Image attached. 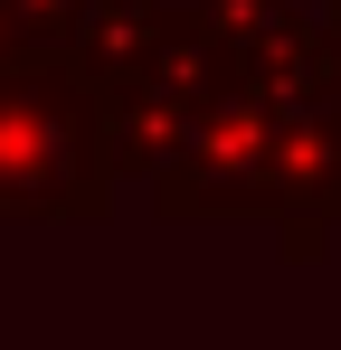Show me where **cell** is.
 I'll return each mask as SVG.
<instances>
[{"instance_id":"6da1fadb","label":"cell","mask_w":341,"mask_h":350,"mask_svg":"<svg viewBox=\"0 0 341 350\" xmlns=\"http://www.w3.org/2000/svg\"><path fill=\"white\" fill-rule=\"evenodd\" d=\"M95 142L105 123L86 105L76 76L57 66L0 57V218H57V208H95Z\"/></svg>"}]
</instances>
